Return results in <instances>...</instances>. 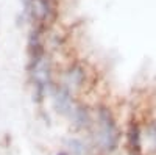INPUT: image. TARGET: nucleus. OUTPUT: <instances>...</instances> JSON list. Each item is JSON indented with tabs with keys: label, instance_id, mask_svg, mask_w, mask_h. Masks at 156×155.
<instances>
[{
	"label": "nucleus",
	"instance_id": "f257e3e1",
	"mask_svg": "<svg viewBox=\"0 0 156 155\" xmlns=\"http://www.w3.org/2000/svg\"><path fill=\"white\" fill-rule=\"evenodd\" d=\"M98 130L94 136V144L98 150L111 153L119 147L120 143V130L114 122L109 110L100 108L98 110Z\"/></svg>",
	"mask_w": 156,
	"mask_h": 155
},
{
	"label": "nucleus",
	"instance_id": "f03ea898",
	"mask_svg": "<svg viewBox=\"0 0 156 155\" xmlns=\"http://www.w3.org/2000/svg\"><path fill=\"white\" fill-rule=\"evenodd\" d=\"M126 147L129 155H144V147H142V132L139 125L131 124L126 132Z\"/></svg>",
	"mask_w": 156,
	"mask_h": 155
},
{
	"label": "nucleus",
	"instance_id": "7ed1b4c3",
	"mask_svg": "<svg viewBox=\"0 0 156 155\" xmlns=\"http://www.w3.org/2000/svg\"><path fill=\"white\" fill-rule=\"evenodd\" d=\"M66 77H67V85L80 86L83 79H84V72H83V69L80 66H73V68H70V71L67 72Z\"/></svg>",
	"mask_w": 156,
	"mask_h": 155
},
{
	"label": "nucleus",
	"instance_id": "20e7f679",
	"mask_svg": "<svg viewBox=\"0 0 156 155\" xmlns=\"http://www.w3.org/2000/svg\"><path fill=\"white\" fill-rule=\"evenodd\" d=\"M67 147H69V152L72 155H86L87 153V147L86 144L83 143L81 139H78V138H70L67 141ZM69 153V155H70Z\"/></svg>",
	"mask_w": 156,
	"mask_h": 155
},
{
	"label": "nucleus",
	"instance_id": "39448f33",
	"mask_svg": "<svg viewBox=\"0 0 156 155\" xmlns=\"http://www.w3.org/2000/svg\"><path fill=\"white\" fill-rule=\"evenodd\" d=\"M145 136H147L148 152H150V153H156V122H151V124L147 127Z\"/></svg>",
	"mask_w": 156,
	"mask_h": 155
},
{
	"label": "nucleus",
	"instance_id": "423d86ee",
	"mask_svg": "<svg viewBox=\"0 0 156 155\" xmlns=\"http://www.w3.org/2000/svg\"><path fill=\"white\" fill-rule=\"evenodd\" d=\"M22 2H23V5H25V6H27V5L30 3V0H22Z\"/></svg>",
	"mask_w": 156,
	"mask_h": 155
},
{
	"label": "nucleus",
	"instance_id": "0eeeda50",
	"mask_svg": "<svg viewBox=\"0 0 156 155\" xmlns=\"http://www.w3.org/2000/svg\"><path fill=\"white\" fill-rule=\"evenodd\" d=\"M56 155H69V153H67V152H58Z\"/></svg>",
	"mask_w": 156,
	"mask_h": 155
}]
</instances>
